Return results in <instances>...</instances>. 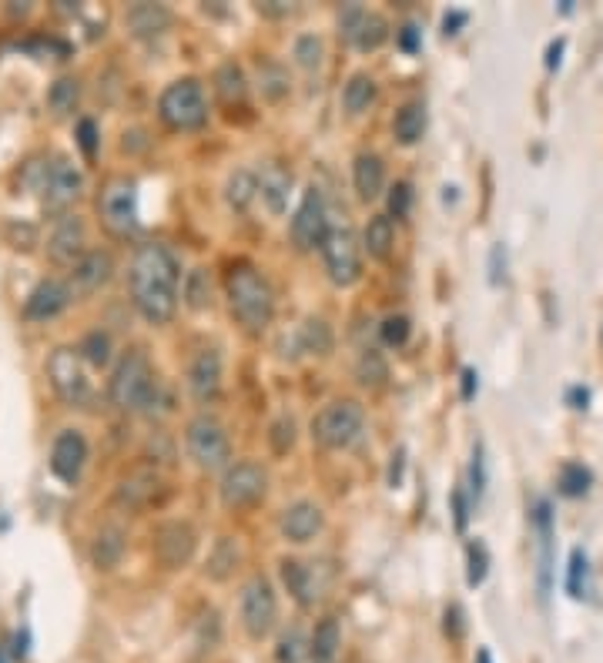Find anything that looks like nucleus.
Listing matches in <instances>:
<instances>
[{"mask_svg":"<svg viewBox=\"0 0 603 663\" xmlns=\"http://www.w3.org/2000/svg\"><path fill=\"white\" fill-rule=\"evenodd\" d=\"M181 262L168 245L148 242L138 245L128 268L131 305L151 325H168L178 312Z\"/></svg>","mask_w":603,"mask_h":663,"instance_id":"nucleus-1","label":"nucleus"},{"mask_svg":"<svg viewBox=\"0 0 603 663\" xmlns=\"http://www.w3.org/2000/svg\"><path fill=\"white\" fill-rule=\"evenodd\" d=\"M108 399L121 412H148V416H155L158 406L168 409L165 389H161L155 365H151L145 349H128L118 359L108 382Z\"/></svg>","mask_w":603,"mask_h":663,"instance_id":"nucleus-2","label":"nucleus"},{"mask_svg":"<svg viewBox=\"0 0 603 663\" xmlns=\"http://www.w3.org/2000/svg\"><path fill=\"white\" fill-rule=\"evenodd\" d=\"M225 299L232 319L248 335H262L275 319V292L255 265L238 262L225 278Z\"/></svg>","mask_w":603,"mask_h":663,"instance_id":"nucleus-3","label":"nucleus"},{"mask_svg":"<svg viewBox=\"0 0 603 663\" xmlns=\"http://www.w3.org/2000/svg\"><path fill=\"white\" fill-rule=\"evenodd\" d=\"M17 185L24 195H37L47 211H64L81 198L84 175L64 155H41L24 161L17 171Z\"/></svg>","mask_w":603,"mask_h":663,"instance_id":"nucleus-4","label":"nucleus"},{"mask_svg":"<svg viewBox=\"0 0 603 663\" xmlns=\"http://www.w3.org/2000/svg\"><path fill=\"white\" fill-rule=\"evenodd\" d=\"M309 432L322 449H335L339 453V449L356 446L362 439V432H366V412L352 399H335L315 412Z\"/></svg>","mask_w":603,"mask_h":663,"instance_id":"nucleus-5","label":"nucleus"},{"mask_svg":"<svg viewBox=\"0 0 603 663\" xmlns=\"http://www.w3.org/2000/svg\"><path fill=\"white\" fill-rule=\"evenodd\" d=\"M158 118L171 131H198L208 121V98L198 78L171 81L158 98Z\"/></svg>","mask_w":603,"mask_h":663,"instance_id":"nucleus-6","label":"nucleus"},{"mask_svg":"<svg viewBox=\"0 0 603 663\" xmlns=\"http://www.w3.org/2000/svg\"><path fill=\"white\" fill-rule=\"evenodd\" d=\"M185 449L195 459V466L205 469V473L228 469V459H232V442H228L225 426L215 416H208V412H201L185 426Z\"/></svg>","mask_w":603,"mask_h":663,"instance_id":"nucleus-7","label":"nucleus"},{"mask_svg":"<svg viewBox=\"0 0 603 663\" xmlns=\"http://www.w3.org/2000/svg\"><path fill=\"white\" fill-rule=\"evenodd\" d=\"M238 617H242V627L252 640H265L272 633L275 620H279V597H275V586L268 576H248L242 597H238Z\"/></svg>","mask_w":603,"mask_h":663,"instance_id":"nucleus-8","label":"nucleus"},{"mask_svg":"<svg viewBox=\"0 0 603 663\" xmlns=\"http://www.w3.org/2000/svg\"><path fill=\"white\" fill-rule=\"evenodd\" d=\"M47 379H51L54 392L67 406L88 409L94 402V386L88 372H84V359L78 355V349H67V345L54 349L51 359H47Z\"/></svg>","mask_w":603,"mask_h":663,"instance_id":"nucleus-9","label":"nucleus"},{"mask_svg":"<svg viewBox=\"0 0 603 663\" xmlns=\"http://www.w3.org/2000/svg\"><path fill=\"white\" fill-rule=\"evenodd\" d=\"M98 211H101V225L111 235L128 238L138 232V185H134V178L121 175L104 181L98 195Z\"/></svg>","mask_w":603,"mask_h":663,"instance_id":"nucleus-10","label":"nucleus"},{"mask_svg":"<svg viewBox=\"0 0 603 663\" xmlns=\"http://www.w3.org/2000/svg\"><path fill=\"white\" fill-rule=\"evenodd\" d=\"M322 262L332 285L349 288L362 278V245L349 225H332L329 238L322 245Z\"/></svg>","mask_w":603,"mask_h":663,"instance_id":"nucleus-11","label":"nucleus"},{"mask_svg":"<svg viewBox=\"0 0 603 663\" xmlns=\"http://www.w3.org/2000/svg\"><path fill=\"white\" fill-rule=\"evenodd\" d=\"M329 232H332V221H329V208H325L322 191L315 185L305 188V195L299 201V208H295L292 225H289L292 245L299 248V252H315V248L325 245Z\"/></svg>","mask_w":603,"mask_h":663,"instance_id":"nucleus-12","label":"nucleus"},{"mask_svg":"<svg viewBox=\"0 0 603 663\" xmlns=\"http://www.w3.org/2000/svg\"><path fill=\"white\" fill-rule=\"evenodd\" d=\"M339 34H342V41H349L356 51L372 54L389 41V21L359 4H346L339 11Z\"/></svg>","mask_w":603,"mask_h":663,"instance_id":"nucleus-13","label":"nucleus"},{"mask_svg":"<svg viewBox=\"0 0 603 663\" xmlns=\"http://www.w3.org/2000/svg\"><path fill=\"white\" fill-rule=\"evenodd\" d=\"M265 489H268V476H265L262 466L258 463H235V466L225 469L218 493H222V503L228 509H245V506H255L258 499L265 496Z\"/></svg>","mask_w":603,"mask_h":663,"instance_id":"nucleus-14","label":"nucleus"},{"mask_svg":"<svg viewBox=\"0 0 603 663\" xmlns=\"http://www.w3.org/2000/svg\"><path fill=\"white\" fill-rule=\"evenodd\" d=\"M88 466V439L78 429H61L51 446V473L64 486H74Z\"/></svg>","mask_w":603,"mask_h":663,"instance_id":"nucleus-15","label":"nucleus"},{"mask_svg":"<svg viewBox=\"0 0 603 663\" xmlns=\"http://www.w3.org/2000/svg\"><path fill=\"white\" fill-rule=\"evenodd\" d=\"M533 533H536V556H540V566H536V583H540V600L550 597L553 590V509L547 499H536L533 513H530Z\"/></svg>","mask_w":603,"mask_h":663,"instance_id":"nucleus-16","label":"nucleus"},{"mask_svg":"<svg viewBox=\"0 0 603 663\" xmlns=\"http://www.w3.org/2000/svg\"><path fill=\"white\" fill-rule=\"evenodd\" d=\"M88 228L78 215H61L54 225L51 238H47V255H51L54 265H78L84 252H88Z\"/></svg>","mask_w":603,"mask_h":663,"instance_id":"nucleus-17","label":"nucleus"},{"mask_svg":"<svg viewBox=\"0 0 603 663\" xmlns=\"http://www.w3.org/2000/svg\"><path fill=\"white\" fill-rule=\"evenodd\" d=\"M74 302V288L71 282H61V278H44L37 282V288L27 295L24 302V319L27 322H51L57 319L67 305Z\"/></svg>","mask_w":603,"mask_h":663,"instance_id":"nucleus-18","label":"nucleus"},{"mask_svg":"<svg viewBox=\"0 0 603 663\" xmlns=\"http://www.w3.org/2000/svg\"><path fill=\"white\" fill-rule=\"evenodd\" d=\"M279 573H282L285 590L292 593V600L299 603V607H315V603L322 600L325 580H322V570L315 563L289 560V556H285V560L279 563Z\"/></svg>","mask_w":603,"mask_h":663,"instance_id":"nucleus-19","label":"nucleus"},{"mask_svg":"<svg viewBox=\"0 0 603 663\" xmlns=\"http://www.w3.org/2000/svg\"><path fill=\"white\" fill-rule=\"evenodd\" d=\"M188 392L198 402H215L222 392V352L201 349L188 365Z\"/></svg>","mask_w":603,"mask_h":663,"instance_id":"nucleus-20","label":"nucleus"},{"mask_svg":"<svg viewBox=\"0 0 603 663\" xmlns=\"http://www.w3.org/2000/svg\"><path fill=\"white\" fill-rule=\"evenodd\" d=\"M325 526V513L309 499H299V503L285 506L279 516V530L289 543H309L322 533Z\"/></svg>","mask_w":603,"mask_h":663,"instance_id":"nucleus-21","label":"nucleus"},{"mask_svg":"<svg viewBox=\"0 0 603 663\" xmlns=\"http://www.w3.org/2000/svg\"><path fill=\"white\" fill-rule=\"evenodd\" d=\"M111 275H114V258L108 252H101V248H88L81 262L71 268V288L74 295L98 292L101 285L111 282Z\"/></svg>","mask_w":603,"mask_h":663,"instance_id":"nucleus-22","label":"nucleus"},{"mask_svg":"<svg viewBox=\"0 0 603 663\" xmlns=\"http://www.w3.org/2000/svg\"><path fill=\"white\" fill-rule=\"evenodd\" d=\"M258 198L265 201V208L272 215H285L292 198V171L282 168L279 161H265L258 168Z\"/></svg>","mask_w":603,"mask_h":663,"instance_id":"nucleus-23","label":"nucleus"},{"mask_svg":"<svg viewBox=\"0 0 603 663\" xmlns=\"http://www.w3.org/2000/svg\"><path fill=\"white\" fill-rule=\"evenodd\" d=\"M195 543L198 536L191 530L188 523H165L158 530V540H155V550L161 556V563L165 566H181L191 560V553H195Z\"/></svg>","mask_w":603,"mask_h":663,"instance_id":"nucleus-24","label":"nucleus"},{"mask_svg":"<svg viewBox=\"0 0 603 663\" xmlns=\"http://www.w3.org/2000/svg\"><path fill=\"white\" fill-rule=\"evenodd\" d=\"M352 185L362 201H376L386 191V161L376 151H362L352 161Z\"/></svg>","mask_w":603,"mask_h":663,"instance_id":"nucleus-25","label":"nucleus"},{"mask_svg":"<svg viewBox=\"0 0 603 663\" xmlns=\"http://www.w3.org/2000/svg\"><path fill=\"white\" fill-rule=\"evenodd\" d=\"M124 24L134 37L151 41V37H161L171 27V11L165 4H131L128 14H124Z\"/></svg>","mask_w":603,"mask_h":663,"instance_id":"nucleus-26","label":"nucleus"},{"mask_svg":"<svg viewBox=\"0 0 603 663\" xmlns=\"http://www.w3.org/2000/svg\"><path fill=\"white\" fill-rule=\"evenodd\" d=\"M362 248L369 252V258L376 262H389L392 248H396V225H392L389 215H372L366 232H362Z\"/></svg>","mask_w":603,"mask_h":663,"instance_id":"nucleus-27","label":"nucleus"},{"mask_svg":"<svg viewBox=\"0 0 603 663\" xmlns=\"http://www.w3.org/2000/svg\"><path fill=\"white\" fill-rule=\"evenodd\" d=\"M392 134H396L399 144L413 148V144L423 141L426 134V104L423 101H409L396 111V121H392Z\"/></svg>","mask_w":603,"mask_h":663,"instance_id":"nucleus-28","label":"nucleus"},{"mask_svg":"<svg viewBox=\"0 0 603 663\" xmlns=\"http://www.w3.org/2000/svg\"><path fill=\"white\" fill-rule=\"evenodd\" d=\"M215 94H218V101L228 104V108L248 101V78L235 61H225L215 71Z\"/></svg>","mask_w":603,"mask_h":663,"instance_id":"nucleus-29","label":"nucleus"},{"mask_svg":"<svg viewBox=\"0 0 603 663\" xmlns=\"http://www.w3.org/2000/svg\"><path fill=\"white\" fill-rule=\"evenodd\" d=\"M339 647H342L339 620H335V617L319 620V627H315L312 640H309V657H312V663H335V660H339Z\"/></svg>","mask_w":603,"mask_h":663,"instance_id":"nucleus-30","label":"nucleus"},{"mask_svg":"<svg viewBox=\"0 0 603 663\" xmlns=\"http://www.w3.org/2000/svg\"><path fill=\"white\" fill-rule=\"evenodd\" d=\"M376 98H379V84L366 71L352 74V78L346 81V88H342V108H346L349 114L369 111L372 104H376Z\"/></svg>","mask_w":603,"mask_h":663,"instance_id":"nucleus-31","label":"nucleus"},{"mask_svg":"<svg viewBox=\"0 0 603 663\" xmlns=\"http://www.w3.org/2000/svg\"><path fill=\"white\" fill-rule=\"evenodd\" d=\"M258 91H262L265 101H282L285 94L292 91V78L289 71L279 61H258Z\"/></svg>","mask_w":603,"mask_h":663,"instance_id":"nucleus-32","label":"nucleus"},{"mask_svg":"<svg viewBox=\"0 0 603 663\" xmlns=\"http://www.w3.org/2000/svg\"><path fill=\"white\" fill-rule=\"evenodd\" d=\"M255 198H258V175H252L248 168L232 171L228 181H225V201L228 205H232L235 211H248Z\"/></svg>","mask_w":603,"mask_h":663,"instance_id":"nucleus-33","label":"nucleus"},{"mask_svg":"<svg viewBox=\"0 0 603 663\" xmlns=\"http://www.w3.org/2000/svg\"><path fill=\"white\" fill-rule=\"evenodd\" d=\"M238 560H242V550H238V543L232 540V536H218L215 546H212V553H208L205 573L212 576V580H228L232 570L238 566Z\"/></svg>","mask_w":603,"mask_h":663,"instance_id":"nucleus-34","label":"nucleus"},{"mask_svg":"<svg viewBox=\"0 0 603 663\" xmlns=\"http://www.w3.org/2000/svg\"><path fill=\"white\" fill-rule=\"evenodd\" d=\"M181 299L195 312L212 309V275H208V268H191L185 275V285H181Z\"/></svg>","mask_w":603,"mask_h":663,"instance_id":"nucleus-35","label":"nucleus"},{"mask_svg":"<svg viewBox=\"0 0 603 663\" xmlns=\"http://www.w3.org/2000/svg\"><path fill=\"white\" fill-rule=\"evenodd\" d=\"M299 349L302 352H309V355H329L332 352V345H335V339H332V329H329V322L325 319H305L302 322V329H299Z\"/></svg>","mask_w":603,"mask_h":663,"instance_id":"nucleus-36","label":"nucleus"},{"mask_svg":"<svg viewBox=\"0 0 603 663\" xmlns=\"http://www.w3.org/2000/svg\"><path fill=\"white\" fill-rule=\"evenodd\" d=\"M356 379L362 389H382L389 382V362L379 349H366L356 362Z\"/></svg>","mask_w":603,"mask_h":663,"instance_id":"nucleus-37","label":"nucleus"},{"mask_svg":"<svg viewBox=\"0 0 603 663\" xmlns=\"http://www.w3.org/2000/svg\"><path fill=\"white\" fill-rule=\"evenodd\" d=\"M567 593L573 600H587L590 597V556L587 550H570V563H567Z\"/></svg>","mask_w":603,"mask_h":663,"instance_id":"nucleus-38","label":"nucleus"},{"mask_svg":"<svg viewBox=\"0 0 603 663\" xmlns=\"http://www.w3.org/2000/svg\"><path fill=\"white\" fill-rule=\"evenodd\" d=\"M590 483H593V473L583 463H563L560 466V476H557V489L560 496L567 499H580L590 493Z\"/></svg>","mask_w":603,"mask_h":663,"instance_id":"nucleus-39","label":"nucleus"},{"mask_svg":"<svg viewBox=\"0 0 603 663\" xmlns=\"http://www.w3.org/2000/svg\"><path fill=\"white\" fill-rule=\"evenodd\" d=\"M78 355L84 359V365H94V369L108 365L111 362V339H108V332L94 329V332L84 335L81 345H78Z\"/></svg>","mask_w":603,"mask_h":663,"instance_id":"nucleus-40","label":"nucleus"},{"mask_svg":"<svg viewBox=\"0 0 603 663\" xmlns=\"http://www.w3.org/2000/svg\"><path fill=\"white\" fill-rule=\"evenodd\" d=\"M81 98V84L78 78H57L47 91V104H51L54 114H71L74 104Z\"/></svg>","mask_w":603,"mask_h":663,"instance_id":"nucleus-41","label":"nucleus"},{"mask_svg":"<svg viewBox=\"0 0 603 663\" xmlns=\"http://www.w3.org/2000/svg\"><path fill=\"white\" fill-rule=\"evenodd\" d=\"M409 335H413V322H409V315L392 312L379 322V339H382V345H389V349H402V345L409 342Z\"/></svg>","mask_w":603,"mask_h":663,"instance_id":"nucleus-42","label":"nucleus"},{"mask_svg":"<svg viewBox=\"0 0 603 663\" xmlns=\"http://www.w3.org/2000/svg\"><path fill=\"white\" fill-rule=\"evenodd\" d=\"M490 573V550H486L483 540H473L466 546V583L480 586Z\"/></svg>","mask_w":603,"mask_h":663,"instance_id":"nucleus-43","label":"nucleus"},{"mask_svg":"<svg viewBox=\"0 0 603 663\" xmlns=\"http://www.w3.org/2000/svg\"><path fill=\"white\" fill-rule=\"evenodd\" d=\"M121 550H124L121 530H104L98 536V543H94V563H98L101 570H111V566L121 560Z\"/></svg>","mask_w":603,"mask_h":663,"instance_id":"nucleus-44","label":"nucleus"},{"mask_svg":"<svg viewBox=\"0 0 603 663\" xmlns=\"http://www.w3.org/2000/svg\"><path fill=\"white\" fill-rule=\"evenodd\" d=\"M295 61H299V67H305V71H315V67L322 64V57H325V44H322V37H315V34H302L299 41H295Z\"/></svg>","mask_w":603,"mask_h":663,"instance_id":"nucleus-45","label":"nucleus"},{"mask_svg":"<svg viewBox=\"0 0 603 663\" xmlns=\"http://www.w3.org/2000/svg\"><path fill=\"white\" fill-rule=\"evenodd\" d=\"M275 657L279 663H302L309 657V643H305L302 630H289L285 637L279 640V650H275Z\"/></svg>","mask_w":603,"mask_h":663,"instance_id":"nucleus-46","label":"nucleus"},{"mask_svg":"<svg viewBox=\"0 0 603 663\" xmlns=\"http://www.w3.org/2000/svg\"><path fill=\"white\" fill-rule=\"evenodd\" d=\"M268 442H272V449L279 456H285L289 449L295 446V419L292 416H279L272 422V429H268Z\"/></svg>","mask_w":603,"mask_h":663,"instance_id":"nucleus-47","label":"nucleus"},{"mask_svg":"<svg viewBox=\"0 0 603 663\" xmlns=\"http://www.w3.org/2000/svg\"><path fill=\"white\" fill-rule=\"evenodd\" d=\"M413 185L409 181H396V185L389 188V195H386V201H389V218H406L409 215V208H413Z\"/></svg>","mask_w":603,"mask_h":663,"instance_id":"nucleus-48","label":"nucleus"},{"mask_svg":"<svg viewBox=\"0 0 603 663\" xmlns=\"http://www.w3.org/2000/svg\"><path fill=\"white\" fill-rule=\"evenodd\" d=\"M469 499L473 503H480L483 499V493H486V459H483V446L476 442V449H473V463H469Z\"/></svg>","mask_w":603,"mask_h":663,"instance_id":"nucleus-49","label":"nucleus"},{"mask_svg":"<svg viewBox=\"0 0 603 663\" xmlns=\"http://www.w3.org/2000/svg\"><path fill=\"white\" fill-rule=\"evenodd\" d=\"M469 493L463 486H456L453 489V496H449V506H453V523H456V533H466V526H469Z\"/></svg>","mask_w":603,"mask_h":663,"instance_id":"nucleus-50","label":"nucleus"},{"mask_svg":"<svg viewBox=\"0 0 603 663\" xmlns=\"http://www.w3.org/2000/svg\"><path fill=\"white\" fill-rule=\"evenodd\" d=\"M78 144H81V151H84L88 158L98 155L101 138H98V124H94L91 118H81V121H78Z\"/></svg>","mask_w":603,"mask_h":663,"instance_id":"nucleus-51","label":"nucleus"},{"mask_svg":"<svg viewBox=\"0 0 603 663\" xmlns=\"http://www.w3.org/2000/svg\"><path fill=\"white\" fill-rule=\"evenodd\" d=\"M396 44H399V51L416 54L419 47H423V31H419V24H413V21L402 24L396 31Z\"/></svg>","mask_w":603,"mask_h":663,"instance_id":"nucleus-52","label":"nucleus"},{"mask_svg":"<svg viewBox=\"0 0 603 663\" xmlns=\"http://www.w3.org/2000/svg\"><path fill=\"white\" fill-rule=\"evenodd\" d=\"M443 627H446V633L453 640H459L466 633V613H463V607H459V603H449L446 607V613H443Z\"/></svg>","mask_w":603,"mask_h":663,"instance_id":"nucleus-53","label":"nucleus"},{"mask_svg":"<svg viewBox=\"0 0 603 663\" xmlns=\"http://www.w3.org/2000/svg\"><path fill=\"white\" fill-rule=\"evenodd\" d=\"M476 389H480V376H476V369H463V376H459V396H463V402H473Z\"/></svg>","mask_w":603,"mask_h":663,"instance_id":"nucleus-54","label":"nucleus"},{"mask_svg":"<svg viewBox=\"0 0 603 663\" xmlns=\"http://www.w3.org/2000/svg\"><path fill=\"white\" fill-rule=\"evenodd\" d=\"M466 24H469V14H466V11H446V17H443V34H446V37H456Z\"/></svg>","mask_w":603,"mask_h":663,"instance_id":"nucleus-55","label":"nucleus"},{"mask_svg":"<svg viewBox=\"0 0 603 663\" xmlns=\"http://www.w3.org/2000/svg\"><path fill=\"white\" fill-rule=\"evenodd\" d=\"M402 466H406V449H396V453H392V463H389V486L392 489L402 483Z\"/></svg>","mask_w":603,"mask_h":663,"instance_id":"nucleus-56","label":"nucleus"},{"mask_svg":"<svg viewBox=\"0 0 603 663\" xmlns=\"http://www.w3.org/2000/svg\"><path fill=\"white\" fill-rule=\"evenodd\" d=\"M563 51H567V41L557 37V41L547 47V71H557V67L563 64Z\"/></svg>","mask_w":603,"mask_h":663,"instance_id":"nucleus-57","label":"nucleus"},{"mask_svg":"<svg viewBox=\"0 0 603 663\" xmlns=\"http://www.w3.org/2000/svg\"><path fill=\"white\" fill-rule=\"evenodd\" d=\"M567 402L573 409H587V402H590V392L587 389H580V386H573L570 392H567Z\"/></svg>","mask_w":603,"mask_h":663,"instance_id":"nucleus-58","label":"nucleus"},{"mask_svg":"<svg viewBox=\"0 0 603 663\" xmlns=\"http://www.w3.org/2000/svg\"><path fill=\"white\" fill-rule=\"evenodd\" d=\"M258 11H262V14H272V17H282V14H289L292 7H289V4H282V0H268V4H258Z\"/></svg>","mask_w":603,"mask_h":663,"instance_id":"nucleus-59","label":"nucleus"},{"mask_svg":"<svg viewBox=\"0 0 603 663\" xmlns=\"http://www.w3.org/2000/svg\"><path fill=\"white\" fill-rule=\"evenodd\" d=\"M500 258H506V252H503V245H496L493 248V262H490L493 265V275H490L493 282H500ZM503 268H506V262H503Z\"/></svg>","mask_w":603,"mask_h":663,"instance_id":"nucleus-60","label":"nucleus"},{"mask_svg":"<svg viewBox=\"0 0 603 663\" xmlns=\"http://www.w3.org/2000/svg\"><path fill=\"white\" fill-rule=\"evenodd\" d=\"M476 663H493V653H490V650H480V653H476Z\"/></svg>","mask_w":603,"mask_h":663,"instance_id":"nucleus-61","label":"nucleus"},{"mask_svg":"<svg viewBox=\"0 0 603 663\" xmlns=\"http://www.w3.org/2000/svg\"><path fill=\"white\" fill-rule=\"evenodd\" d=\"M0 663H7V657H4V653H0Z\"/></svg>","mask_w":603,"mask_h":663,"instance_id":"nucleus-62","label":"nucleus"}]
</instances>
